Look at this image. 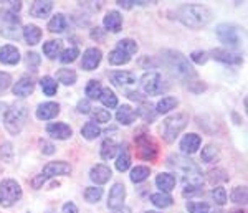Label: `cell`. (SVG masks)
<instances>
[{
	"label": "cell",
	"mask_w": 248,
	"mask_h": 213,
	"mask_svg": "<svg viewBox=\"0 0 248 213\" xmlns=\"http://www.w3.org/2000/svg\"><path fill=\"white\" fill-rule=\"evenodd\" d=\"M60 114V106L57 103H43L37 107V118L40 121H50Z\"/></svg>",
	"instance_id": "19"
},
{
	"label": "cell",
	"mask_w": 248,
	"mask_h": 213,
	"mask_svg": "<svg viewBox=\"0 0 248 213\" xmlns=\"http://www.w3.org/2000/svg\"><path fill=\"white\" fill-rule=\"evenodd\" d=\"M78 56H79L78 46H70V48H66L65 51L60 53V61H62L63 65H68V63H73Z\"/></svg>",
	"instance_id": "41"
},
{
	"label": "cell",
	"mask_w": 248,
	"mask_h": 213,
	"mask_svg": "<svg viewBox=\"0 0 248 213\" xmlns=\"http://www.w3.org/2000/svg\"><path fill=\"white\" fill-rule=\"evenodd\" d=\"M210 55L214 56L217 61L227 63V65H242L243 63L242 55L235 53V51H230V50H223V48H215V50L210 51Z\"/></svg>",
	"instance_id": "12"
},
{
	"label": "cell",
	"mask_w": 248,
	"mask_h": 213,
	"mask_svg": "<svg viewBox=\"0 0 248 213\" xmlns=\"http://www.w3.org/2000/svg\"><path fill=\"white\" fill-rule=\"evenodd\" d=\"M177 106H179L177 98H174V96H166V98H162L161 101L157 103V106H155V112H157V114H167V112L175 109Z\"/></svg>",
	"instance_id": "30"
},
{
	"label": "cell",
	"mask_w": 248,
	"mask_h": 213,
	"mask_svg": "<svg viewBox=\"0 0 248 213\" xmlns=\"http://www.w3.org/2000/svg\"><path fill=\"white\" fill-rule=\"evenodd\" d=\"M27 116H29L27 106L14 104V106H10L9 109L3 112V126H5V129L12 136H18L27 122Z\"/></svg>",
	"instance_id": "4"
},
{
	"label": "cell",
	"mask_w": 248,
	"mask_h": 213,
	"mask_svg": "<svg viewBox=\"0 0 248 213\" xmlns=\"http://www.w3.org/2000/svg\"><path fill=\"white\" fill-rule=\"evenodd\" d=\"M189 124V116L186 112H175V114L169 116L162 124V139L167 144L175 142V139L181 136V132L186 129Z\"/></svg>",
	"instance_id": "5"
},
{
	"label": "cell",
	"mask_w": 248,
	"mask_h": 213,
	"mask_svg": "<svg viewBox=\"0 0 248 213\" xmlns=\"http://www.w3.org/2000/svg\"><path fill=\"white\" fill-rule=\"evenodd\" d=\"M22 37L25 38L27 45H38L40 40H42V30L37 27V25H25L22 30Z\"/></svg>",
	"instance_id": "26"
},
{
	"label": "cell",
	"mask_w": 248,
	"mask_h": 213,
	"mask_svg": "<svg viewBox=\"0 0 248 213\" xmlns=\"http://www.w3.org/2000/svg\"><path fill=\"white\" fill-rule=\"evenodd\" d=\"M151 202H153L157 208H169L170 205L174 203V200H172V197L169 194H162V192H159V194L151 195Z\"/></svg>",
	"instance_id": "38"
},
{
	"label": "cell",
	"mask_w": 248,
	"mask_h": 213,
	"mask_svg": "<svg viewBox=\"0 0 248 213\" xmlns=\"http://www.w3.org/2000/svg\"><path fill=\"white\" fill-rule=\"evenodd\" d=\"M210 197L218 207H223V205L227 203V190L223 187H215L214 190H212Z\"/></svg>",
	"instance_id": "45"
},
{
	"label": "cell",
	"mask_w": 248,
	"mask_h": 213,
	"mask_svg": "<svg viewBox=\"0 0 248 213\" xmlns=\"http://www.w3.org/2000/svg\"><path fill=\"white\" fill-rule=\"evenodd\" d=\"M136 114L142 116V119L146 121V122H153V121L155 119V116H157V112L153 111V107H151V104H149V106H142L141 109L136 112Z\"/></svg>",
	"instance_id": "50"
},
{
	"label": "cell",
	"mask_w": 248,
	"mask_h": 213,
	"mask_svg": "<svg viewBox=\"0 0 248 213\" xmlns=\"http://www.w3.org/2000/svg\"><path fill=\"white\" fill-rule=\"evenodd\" d=\"M114 213H133V212H131V208H129V207H124V205H123V207L116 208Z\"/></svg>",
	"instance_id": "58"
},
{
	"label": "cell",
	"mask_w": 248,
	"mask_h": 213,
	"mask_svg": "<svg viewBox=\"0 0 248 213\" xmlns=\"http://www.w3.org/2000/svg\"><path fill=\"white\" fill-rule=\"evenodd\" d=\"M22 198V187L17 180L7 179L0 182V207L9 208Z\"/></svg>",
	"instance_id": "7"
},
{
	"label": "cell",
	"mask_w": 248,
	"mask_h": 213,
	"mask_svg": "<svg viewBox=\"0 0 248 213\" xmlns=\"http://www.w3.org/2000/svg\"><path fill=\"white\" fill-rule=\"evenodd\" d=\"M108 60H109L111 65L121 66V65H126V63L131 61V56L127 53H124V51H121V50H118V48H114V50L109 53V56H108Z\"/></svg>",
	"instance_id": "35"
},
{
	"label": "cell",
	"mask_w": 248,
	"mask_h": 213,
	"mask_svg": "<svg viewBox=\"0 0 248 213\" xmlns=\"http://www.w3.org/2000/svg\"><path fill=\"white\" fill-rule=\"evenodd\" d=\"M18 61H20V51L15 46L5 45L0 48V63L14 66V65H17Z\"/></svg>",
	"instance_id": "21"
},
{
	"label": "cell",
	"mask_w": 248,
	"mask_h": 213,
	"mask_svg": "<svg viewBox=\"0 0 248 213\" xmlns=\"http://www.w3.org/2000/svg\"><path fill=\"white\" fill-rule=\"evenodd\" d=\"M53 10V2L51 0H37V2L31 3L30 7V15L37 18H46L48 15Z\"/></svg>",
	"instance_id": "18"
},
{
	"label": "cell",
	"mask_w": 248,
	"mask_h": 213,
	"mask_svg": "<svg viewBox=\"0 0 248 213\" xmlns=\"http://www.w3.org/2000/svg\"><path fill=\"white\" fill-rule=\"evenodd\" d=\"M46 132L53 139H58V140H66L73 136V129L65 122H50L46 126Z\"/></svg>",
	"instance_id": "15"
},
{
	"label": "cell",
	"mask_w": 248,
	"mask_h": 213,
	"mask_svg": "<svg viewBox=\"0 0 248 213\" xmlns=\"http://www.w3.org/2000/svg\"><path fill=\"white\" fill-rule=\"evenodd\" d=\"M81 136L88 140H93V139H98L101 136V127L98 124H94L93 121L91 122H86L85 126L81 127Z\"/></svg>",
	"instance_id": "34"
},
{
	"label": "cell",
	"mask_w": 248,
	"mask_h": 213,
	"mask_svg": "<svg viewBox=\"0 0 248 213\" xmlns=\"http://www.w3.org/2000/svg\"><path fill=\"white\" fill-rule=\"evenodd\" d=\"M232 213H245V212H243V210H233Z\"/></svg>",
	"instance_id": "60"
},
{
	"label": "cell",
	"mask_w": 248,
	"mask_h": 213,
	"mask_svg": "<svg viewBox=\"0 0 248 213\" xmlns=\"http://www.w3.org/2000/svg\"><path fill=\"white\" fill-rule=\"evenodd\" d=\"M111 83H114L116 86H131V84L136 83V75L131 73V71H114V73L109 75Z\"/></svg>",
	"instance_id": "25"
},
{
	"label": "cell",
	"mask_w": 248,
	"mask_h": 213,
	"mask_svg": "<svg viewBox=\"0 0 248 213\" xmlns=\"http://www.w3.org/2000/svg\"><path fill=\"white\" fill-rule=\"evenodd\" d=\"M217 37L223 45L237 48L242 45V30L232 23H220L217 27Z\"/></svg>",
	"instance_id": "8"
},
{
	"label": "cell",
	"mask_w": 248,
	"mask_h": 213,
	"mask_svg": "<svg viewBox=\"0 0 248 213\" xmlns=\"http://www.w3.org/2000/svg\"><path fill=\"white\" fill-rule=\"evenodd\" d=\"M103 27L106 28L108 31H113V33H118L123 27V17L118 10H111L109 14H106L105 20H103Z\"/></svg>",
	"instance_id": "22"
},
{
	"label": "cell",
	"mask_w": 248,
	"mask_h": 213,
	"mask_svg": "<svg viewBox=\"0 0 248 213\" xmlns=\"http://www.w3.org/2000/svg\"><path fill=\"white\" fill-rule=\"evenodd\" d=\"M141 88L147 96H155V94H161L162 91H166L167 84H164L162 76L157 71H149V73L142 75Z\"/></svg>",
	"instance_id": "9"
},
{
	"label": "cell",
	"mask_w": 248,
	"mask_h": 213,
	"mask_svg": "<svg viewBox=\"0 0 248 213\" xmlns=\"http://www.w3.org/2000/svg\"><path fill=\"white\" fill-rule=\"evenodd\" d=\"M187 210L190 213H210V207L203 202H187Z\"/></svg>",
	"instance_id": "48"
},
{
	"label": "cell",
	"mask_w": 248,
	"mask_h": 213,
	"mask_svg": "<svg viewBox=\"0 0 248 213\" xmlns=\"http://www.w3.org/2000/svg\"><path fill=\"white\" fill-rule=\"evenodd\" d=\"M162 63L166 65V68L169 70V73L174 78L181 79V81H189L192 78H195V71L192 65L189 63V60L184 56L181 51L175 50H164L162 51Z\"/></svg>",
	"instance_id": "2"
},
{
	"label": "cell",
	"mask_w": 248,
	"mask_h": 213,
	"mask_svg": "<svg viewBox=\"0 0 248 213\" xmlns=\"http://www.w3.org/2000/svg\"><path fill=\"white\" fill-rule=\"evenodd\" d=\"M101 197H103V188H99V187H88L85 190V198H86V202H90V203L99 202Z\"/></svg>",
	"instance_id": "46"
},
{
	"label": "cell",
	"mask_w": 248,
	"mask_h": 213,
	"mask_svg": "<svg viewBox=\"0 0 248 213\" xmlns=\"http://www.w3.org/2000/svg\"><path fill=\"white\" fill-rule=\"evenodd\" d=\"M190 60L194 63H197V65H203V63H207V60H209V53H205V51H192L190 53Z\"/></svg>",
	"instance_id": "51"
},
{
	"label": "cell",
	"mask_w": 248,
	"mask_h": 213,
	"mask_svg": "<svg viewBox=\"0 0 248 213\" xmlns=\"http://www.w3.org/2000/svg\"><path fill=\"white\" fill-rule=\"evenodd\" d=\"M118 159H116V168L119 172H126L127 168L131 166V154H129V149H127V144H123L118 149Z\"/></svg>",
	"instance_id": "27"
},
{
	"label": "cell",
	"mask_w": 248,
	"mask_h": 213,
	"mask_svg": "<svg viewBox=\"0 0 248 213\" xmlns=\"http://www.w3.org/2000/svg\"><path fill=\"white\" fill-rule=\"evenodd\" d=\"M71 166L65 160H57V162H48L42 170V175L43 179L48 180V179H53V177H58V175H70L71 174Z\"/></svg>",
	"instance_id": "11"
},
{
	"label": "cell",
	"mask_w": 248,
	"mask_h": 213,
	"mask_svg": "<svg viewBox=\"0 0 248 213\" xmlns=\"http://www.w3.org/2000/svg\"><path fill=\"white\" fill-rule=\"evenodd\" d=\"M232 202L233 203H247V198H248V192H247V187H235L232 190V195H230Z\"/></svg>",
	"instance_id": "44"
},
{
	"label": "cell",
	"mask_w": 248,
	"mask_h": 213,
	"mask_svg": "<svg viewBox=\"0 0 248 213\" xmlns=\"http://www.w3.org/2000/svg\"><path fill=\"white\" fill-rule=\"evenodd\" d=\"M35 90V81L30 78V76H22L17 83L14 84V94L18 96V98H27L33 93Z\"/></svg>",
	"instance_id": "17"
},
{
	"label": "cell",
	"mask_w": 248,
	"mask_h": 213,
	"mask_svg": "<svg viewBox=\"0 0 248 213\" xmlns=\"http://www.w3.org/2000/svg\"><path fill=\"white\" fill-rule=\"evenodd\" d=\"M209 180L212 183L227 182V180H229V175H227V172L222 170V168H212L209 172Z\"/></svg>",
	"instance_id": "47"
},
{
	"label": "cell",
	"mask_w": 248,
	"mask_h": 213,
	"mask_svg": "<svg viewBox=\"0 0 248 213\" xmlns=\"http://www.w3.org/2000/svg\"><path fill=\"white\" fill-rule=\"evenodd\" d=\"M22 22L20 17L14 12L2 9L0 10V33L9 40H18L22 37Z\"/></svg>",
	"instance_id": "6"
},
{
	"label": "cell",
	"mask_w": 248,
	"mask_h": 213,
	"mask_svg": "<svg viewBox=\"0 0 248 213\" xmlns=\"http://www.w3.org/2000/svg\"><path fill=\"white\" fill-rule=\"evenodd\" d=\"M66 28H68V20L63 14H57L48 22V30H50L51 33H63Z\"/></svg>",
	"instance_id": "28"
},
{
	"label": "cell",
	"mask_w": 248,
	"mask_h": 213,
	"mask_svg": "<svg viewBox=\"0 0 248 213\" xmlns=\"http://www.w3.org/2000/svg\"><path fill=\"white\" fill-rule=\"evenodd\" d=\"M25 61H27V66H29L31 71H37L42 60H40L38 53H35V51H29V53L25 55Z\"/></svg>",
	"instance_id": "49"
},
{
	"label": "cell",
	"mask_w": 248,
	"mask_h": 213,
	"mask_svg": "<svg viewBox=\"0 0 248 213\" xmlns=\"http://www.w3.org/2000/svg\"><path fill=\"white\" fill-rule=\"evenodd\" d=\"M136 118H138L136 111L131 106H127V104L119 106L118 112H116V121H118L119 124H123V126H129V124H133L136 121Z\"/></svg>",
	"instance_id": "24"
},
{
	"label": "cell",
	"mask_w": 248,
	"mask_h": 213,
	"mask_svg": "<svg viewBox=\"0 0 248 213\" xmlns=\"http://www.w3.org/2000/svg\"><path fill=\"white\" fill-rule=\"evenodd\" d=\"M177 18L189 28H202L212 22L214 14L205 5H184L177 10Z\"/></svg>",
	"instance_id": "3"
},
{
	"label": "cell",
	"mask_w": 248,
	"mask_h": 213,
	"mask_svg": "<svg viewBox=\"0 0 248 213\" xmlns=\"http://www.w3.org/2000/svg\"><path fill=\"white\" fill-rule=\"evenodd\" d=\"M118 149H119V146L114 142V140H111V139L105 140V142H103V146H101V159L103 160L113 159L116 155V152H118Z\"/></svg>",
	"instance_id": "37"
},
{
	"label": "cell",
	"mask_w": 248,
	"mask_h": 213,
	"mask_svg": "<svg viewBox=\"0 0 248 213\" xmlns=\"http://www.w3.org/2000/svg\"><path fill=\"white\" fill-rule=\"evenodd\" d=\"M144 213H159V212H153V210H149V212H144Z\"/></svg>",
	"instance_id": "61"
},
{
	"label": "cell",
	"mask_w": 248,
	"mask_h": 213,
	"mask_svg": "<svg viewBox=\"0 0 248 213\" xmlns=\"http://www.w3.org/2000/svg\"><path fill=\"white\" fill-rule=\"evenodd\" d=\"M42 152L46 155H51L55 152V146L50 142H46V140H42Z\"/></svg>",
	"instance_id": "55"
},
{
	"label": "cell",
	"mask_w": 248,
	"mask_h": 213,
	"mask_svg": "<svg viewBox=\"0 0 248 213\" xmlns=\"http://www.w3.org/2000/svg\"><path fill=\"white\" fill-rule=\"evenodd\" d=\"M118 50H121V51H124V53H127V55H134L136 51H138V43L134 42V40H131V38H124V40H121V42H118Z\"/></svg>",
	"instance_id": "43"
},
{
	"label": "cell",
	"mask_w": 248,
	"mask_h": 213,
	"mask_svg": "<svg viewBox=\"0 0 248 213\" xmlns=\"http://www.w3.org/2000/svg\"><path fill=\"white\" fill-rule=\"evenodd\" d=\"M149 174H151L149 167H146V166L134 167L133 170H131V182L141 183V182H144V180L147 179V177H149Z\"/></svg>",
	"instance_id": "39"
},
{
	"label": "cell",
	"mask_w": 248,
	"mask_h": 213,
	"mask_svg": "<svg viewBox=\"0 0 248 213\" xmlns=\"http://www.w3.org/2000/svg\"><path fill=\"white\" fill-rule=\"evenodd\" d=\"M124 198H126V187L123 183H114L109 190V197H108V208L116 210V208L123 207Z\"/></svg>",
	"instance_id": "14"
},
{
	"label": "cell",
	"mask_w": 248,
	"mask_h": 213,
	"mask_svg": "<svg viewBox=\"0 0 248 213\" xmlns=\"http://www.w3.org/2000/svg\"><path fill=\"white\" fill-rule=\"evenodd\" d=\"M169 167L175 168L177 172H181L182 175V183H184V195H189L197 192V188H201L203 182V174L201 167L190 160L189 157H184V155H170L167 160Z\"/></svg>",
	"instance_id": "1"
},
{
	"label": "cell",
	"mask_w": 248,
	"mask_h": 213,
	"mask_svg": "<svg viewBox=\"0 0 248 213\" xmlns=\"http://www.w3.org/2000/svg\"><path fill=\"white\" fill-rule=\"evenodd\" d=\"M201 144L202 139L199 134H187L181 140V151L184 154H195L199 151V147H201Z\"/></svg>",
	"instance_id": "20"
},
{
	"label": "cell",
	"mask_w": 248,
	"mask_h": 213,
	"mask_svg": "<svg viewBox=\"0 0 248 213\" xmlns=\"http://www.w3.org/2000/svg\"><path fill=\"white\" fill-rule=\"evenodd\" d=\"M175 183H177V179L172 174H167V172L155 177V185H157V188H161L162 194H170L174 190Z\"/></svg>",
	"instance_id": "23"
},
{
	"label": "cell",
	"mask_w": 248,
	"mask_h": 213,
	"mask_svg": "<svg viewBox=\"0 0 248 213\" xmlns=\"http://www.w3.org/2000/svg\"><path fill=\"white\" fill-rule=\"evenodd\" d=\"M40 86H42V91L46 96H53V94H57V91H58L57 79L51 78V76H43V78L40 79Z\"/></svg>",
	"instance_id": "33"
},
{
	"label": "cell",
	"mask_w": 248,
	"mask_h": 213,
	"mask_svg": "<svg viewBox=\"0 0 248 213\" xmlns=\"http://www.w3.org/2000/svg\"><path fill=\"white\" fill-rule=\"evenodd\" d=\"M10 84H12V76L9 73H3V71H0V93L9 90Z\"/></svg>",
	"instance_id": "53"
},
{
	"label": "cell",
	"mask_w": 248,
	"mask_h": 213,
	"mask_svg": "<svg viewBox=\"0 0 248 213\" xmlns=\"http://www.w3.org/2000/svg\"><path fill=\"white\" fill-rule=\"evenodd\" d=\"M91 118H93V122L96 121V122L99 124H106L111 121V112L108 109H101V107H96V109H91Z\"/></svg>",
	"instance_id": "42"
},
{
	"label": "cell",
	"mask_w": 248,
	"mask_h": 213,
	"mask_svg": "<svg viewBox=\"0 0 248 213\" xmlns=\"http://www.w3.org/2000/svg\"><path fill=\"white\" fill-rule=\"evenodd\" d=\"M10 3V12H14V14H17V12L22 9V2H9Z\"/></svg>",
	"instance_id": "57"
},
{
	"label": "cell",
	"mask_w": 248,
	"mask_h": 213,
	"mask_svg": "<svg viewBox=\"0 0 248 213\" xmlns=\"http://www.w3.org/2000/svg\"><path fill=\"white\" fill-rule=\"evenodd\" d=\"M201 159L205 164L217 162V160L220 159V149H218V146H215V144H207V146L202 149Z\"/></svg>",
	"instance_id": "29"
},
{
	"label": "cell",
	"mask_w": 248,
	"mask_h": 213,
	"mask_svg": "<svg viewBox=\"0 0 248 213\" xmlns=\"http://www.w3.org/2000/svg\"><path fill=\"white\" fill-rule=\"evenodd\" d=\"M111 177H113V172L105 164H98V166L91 167L90 170V179L93 180L96 185H105L106 182H109Z\"/></svg>",
	"instance_id": "16"
},
{
	"label": "cell",
	"mask_w": 248,
	"mask_h": 213,
	"mask_svg": "<svg viewBox=\"0 0 248 213\" xmlns=\"http://www.w3.org/2000/svg\"><path fill=\"white\" fill-rule=\"evenodd\" d=\"M62 212H63V213H78V207H77V205H75L73 202H68V203L63 205Z\"/></svg>",
	"instance_id": "56"
},
{
	"label": "cell",
	"mask_w": 248,
	"mask_h": 213,
	"mask_svg": "<svg viewBox=\"0 0 248 213\" xmlns=\"http://www.w3.org/2000/svg\"><path fill=\"white\" fill-rule=\"evenodd\" d=\"M96 31H91V38H103V33L99 30H101V28H94Z\"/></svg>",
	"instance_id": "59"
},
{
	"label": "cell",
	"mask_w": 248,
	"mask_h": 213,
	"mask_svg": "<svg viewBox=\"0 0 248 213\" xmlns=\"http://www.w3.org/2000/svg\"><path fill=\"white\" fill-rule=\"evenodd\" d=\"M85 93L88 96V99H99V96H101V93H103L101 83L96 81V79H91V81H88Z\"/></svg>",
	"instance_id": "40"
},
{
	"label": "cell",
	"mask_w": 248,
	"mask_h": 213,
	"mask_svg": "<svg viewBox=\"0 0 248 213\" xmlns=\"http://www.w3.org/2000/svg\"><path fill=\"white\" fill-rule=\"evenodd\" d=\"M77 109H78V112H81V114H90L93 107H91L90 99H79V103H78Z\"/></svg>",
	"instance_id": "54"
},
{
	"label": "cell",
	"mask_w": 248,
	"mask_h": 213,
	"mask_svg": "<svg viewBox=\"0 0 248 213\" xmlns=\"http://www.w3.org/2000/svg\"><path fill=\"white\" fill-rule=\"evenodd\" d=\"M136 146H138L139 157L144 160H154L155 155H157V146L153 142V139L149 136H138L136 137Z\"/></svg>",
	"instance_id": "10"
},
{
	"label": "cell",
	"mask_w": 248,
	"mask_h": 213,
	"mask_svg": "<svg viewBox=\"0 0 248 213\" xmlns=\"http://www.w3.org/2000/svg\"><path fill=\"white\" fill-rule=\"evenodd\" d=\"M119 7H123V9H133L136 5H146V3H153V2H141V0H118Z\"/></svg>",
	"instance_id": "52"
},
{
	"label": "cell",
	"mask_w": 248,
	"mask_h": 213,
	"mask_svg": "<svg viewBox=\"0 0 248 213\" xmlns=\"http://www.w3.org/2000/svg\"><path fill=\"white\" fill-rule=\"evenodd\" d=\"M57 79L58 83L65 84V86H73L77 83V73H75V70H70V68H62L57 73Z\"/></svg>",
	"instance_id": "32"
},
{
	"label": "cell",
	"mask_w": 248,
	"mask_h": 213,
	"mask_svg": "<svg viewBox=\"0 0 248 213\" xmlns=\"http://www.w3.org/2000/svg\"><path fill=\"white\" fill-rule=\"evenodd\" d=\"M101 58H103V53L99 48H88L85 53H83V61H81L83 70H86V71L96 70V68L99 66V63H101Z\"/></svg>",
	"instance_id": "13"
},
{
	"label": "cell",
	"mask_w": 248,
	"mask_h": 213,
	"mask_svg": "<svg viewBox=\"0 0 248 213\" xmlns=\"http://www.w3.org/2000/svg\"><path fill=\"white\" fill-rule=\"evenodd\" d=\"M62 48H63V42H60V40H48L46 43H43V53L50 60H55L62 53Z\"/></svg>",
	"instance_id": "31"
},
{
	"label": "cell",
	"mask_w": 248,
	"mask_h": 213,
	"mask_svg": "<svg viewBox=\"0 0 248 213\" xmlns=\"http://www.w3.org/2000/svg\"><path fill=\"white\" fill-rule=\"evenodd\" d=\"M214 213H223L222 210H217V212H214Z\"/></svg>",
	"instance_id": "62"
},
{
	"label": "cell",
	"mask_w": 248,
	"mask_h": 213,
	"mask_svg": "<svg viewBox=\"0 0 248 213\" xmlns=\"http://www.w3.org/2000/svg\"><path fill=\"white\" fill-rule=\"evenodd\" d=\"M99 101L103 103V106L113 109V107L118 106V96H116L114 91L109 90V88H103V93L99 96Z\"/></svg>",
	"instance_id": "36"
}]
</instances>
